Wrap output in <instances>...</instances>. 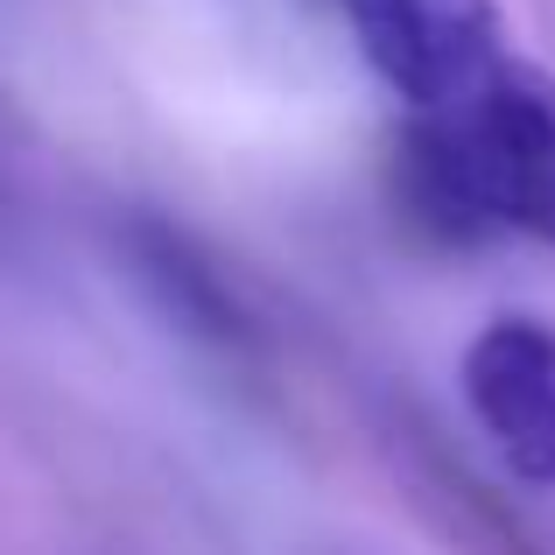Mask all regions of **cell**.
Returning a JSON list of instances; mask_svg holds the SVG:
<instances>
[{
	"instance_id": "1",
	"label": "cell",
	"mask_w": 555,
	"mask_h": 555,
	"mask_svg": "<svg viewBox=\"0 0 555 555\" xmlns=\"http://www.w3.org/2000/svg\"><path fill=\"white\" fill-rule=\"evenodd\" d=\"M393 204L429 246H555V70L506 50L472 92L408 113Z\"/></svg>"
},
{
	"instance_id": "2",
	"label": "cell",
	"mask_w": 555,
	"mask_h": 555,
	"mask_svg": "<svg viewBox=\"0 0 555 555\" xmlns=\"http://www.w3.org/2000/svg\"><path fill=\"white\" fill-rule=\"evenodd\" d=\"M359 56L408 113H436L506 56L500 0H338Z\"/></svg>"
},
{
	"instance_id": "3",
	"label": "cell",
	"mask_w": 555,
	"mask_h": 555,
	"mask_svg": "<svg viewBox=\"0 0 555 555\" xmlns=\"http://www.w3.org/2000/svg\"><path fill=\"white\" fill-rule=\"evenodd\" d=\"M457 393L506 478L555 492V324L548 317H492L457 359Z\"/></svg>"
},
{
	"instance_id": "4",
	"label": "cell",
	"mask_w": 555,
	"mask_h": 555,
	"mask_svg": "<svg viewBox=\"0 0 555 555\" xmlns=\"http://www.w3.org/2000/svg\"><path fill=\"white\" fill-rule=\"evenodd\" d=\"M113 240H120L127 274L149 288V302L183 338H197L204 352L232 359V366H254V359L268 352V331H260L254 302L232 288V274L218 268L183 225H169L163 211H127Z\"/></svg>"
},
{
	"instance_id": "5",
	"label": "cell",
	"mask_w": 555,
	"mask_h": 555,
	"mask_svg": "<svg viewBox=\"0 0 555 555\" xmlns=\"http://www.w3.org/2000/svg\"><path fill=\"white\" fill-rule=\"evenodd\" d=\"M393 450H401V472H408V486L422 492V506H436V520L472 555H555L542 534H528V520H520L514 506L492 500V486H478V478L450 457L443 436L422 415L393 422Z\"/></svg>"
}]
</instances>
